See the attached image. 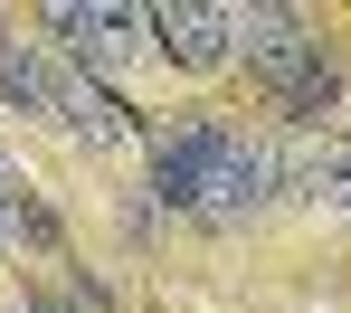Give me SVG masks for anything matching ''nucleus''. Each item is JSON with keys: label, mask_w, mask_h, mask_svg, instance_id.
<instances>
[{"label": "nucleus", "mask_w": 351, "mask_h": 313, "mask_svg": "<svg viewBox=\"0 0 351 313\" xmlns=\"http://www.w3.org/2000/svg\"><path fill=\"white\" fill-rule=\"evenodd\" d=\"M276 190H304L323 209H351V142L342 133H294L276 152Z\"/></svg>", "instance_id": "nucleus-4"}, {"label": "nucleus", "mask_w": 351, "mask_h": 313, "mask_svg": "<svg viewBox=\"0 0 351 313\" xmlns=\"http://www.w3.org/2000/svg\"><path fill=\"white\" fill-rule=\"evenodd\" d=\"M48 29H58L86 66H123V58H143V38H152V19L123 10V0H58Z\"/></svg>", "instance_id": "nucleus-2"}, {"label": "nucleus", "mask_w": 351, "mask_h": 313, "mask_svg": "<svg viewBox=\"0 0 351 313\" xmlns=\"http://www.w3.org/2000/svg\"><path fill=\"white\" fill-rule=\"evenodd\" d=\"M0 238H10V209H0Z\"/></svg>", "instance_id": "nucleus-8"}, {"label": "nucleus", "mask_w": 351, "mask_h": 313, "mask_svg": "<svg viewBox=\"0 0 351 313\" xmlns=\"http://www.w3.org/2000/svg\"><path fill=\"white\" fill-rule=\"evenodd\" d=\"M266 190H276V152H266L256 133L219 124V114H199V124H180V133L152 142V199H162V209H190V218L228 228Z\"/></svg>", "instance_id": "nucleus-1"}, {"label": "nucleus", "mask_w": 351, "mask_h": 313, "mask_svg": "<svg viewBox=\"0 0 351 313\" xmlns=\"http://www.w3.org/2000/svg\"><path fill=\"white\" fill-rule=\"evenodd\" d=\"M0 105L10 114H58V66L38 58V48H10L0 38Z\"/></svg>", "instance_id": "nucleus-6"}, {"label": "nucleus", "mask_w": 351, "mask_h": 313, "mask_svg": "<svg viewBox=\"0 0 351 313\" xmlns=\"http://www.w3.org/2000/svg\"><path fill=\"white\" fill-rule=\"evenodd\" d=\"M152 19V48L190 76H209V66H228V10H209V0H162V10H143Z\"/></svg>", "instance_id": "nucleus-3"}, {"label": "nucleus", "mask_w": 351, "mask_h": 313, "mask_svg": "<svg viewBox=\"0 0 351 313\" xmlns=\"http://www.w3.org/2000/svg\"><path fill=\"white\" fill-rule=\"evenodd\" d=\"M10 199H19V162L0 152V209H10Z\"/></svg>", "instance_id": "nucleus-7"}, {"label": "nucleus", "mask_w": 351, "mask_h": 313, "mask_svg": "<svg viewBox=\"0 0 351 313\" xmlns=\"http://www.w3.org/2000/svg\"><path fill=\"white\" fill-rule=\"evenodd\" d=\"M58 124L76 133V142H95V152L133 142V114H123V105L95 86V76H58Z\"/></svg>", "instance_id": "nucleus-5"}]
</instances>
